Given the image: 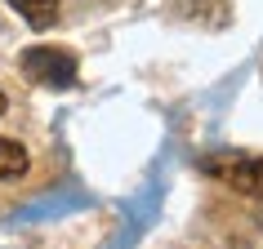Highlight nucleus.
<instances>
[{
	"label": "nucleus",
	"instance_id": "1",
	"mask_svg": "<svg viewBox=\"0 0 263 249\" xmlns=\"http://www.w3.org/2000/svg\"><path fill=\"white\" fill-rule=\"evenodd\" d=\"M23 76L36 85H49V89H67L76 80V54L54 49V45H31L23 49Z\"/></svg>",
	"mask_w": 263,
	"mask_h": 249
},
{
	"label": "nucleus",
	"instance_id": "2",
	"mask_svg": "<svg viewBox=\"0 0 263 249\" xmlns=\"http://www.w3.org/2000/svg\"><path fill=\"white\" fill-rule=\"evenodd\" d=\"M205 174L223 178L241 196H263V160H250V156H210Z\"/></svg>",
	"mask_w": 263,
	"mask_h": 249
},
{
	"label": "nucleus",
	"instance_id": "3",
	"mask_svg": "<svg viewBox=\"0 0 263 249\" xmlns=\"http://www.w3.org/2000/svg\"><path fill=\"white\" fill-rule=\"evenodd\" d=\"M18 9V18L27 23V27H36V31H45V27H54L58 23V0H9Z\"/></svg>",
	"mask_w": 263,
	"mask_h": 249
},
{
	"label": "nucleus",
	"instance_id": "4",
	"mask_svg": "<svg viewBox=\"0 0 263 249\" xmlns=\"http://www.w3.org/2000/svg\"><path fill=\"white\" fill-rule=\"evenodd\" d=\"M27 165H31V156H27V147H23V142L0 138V182L23 178V174H27Z\"/></svg>",
	"mask_w": 263,
	"mask_h": 249
},
{
	"label": "nucleus",
	"instance_id": "5",
	"mask_svg": "<svg viewBox=\"0 0 263 249\" xmlns=\"http://www.w3.org/2000/svg\"><path fill=\"white\" fill-rule=\"evenodd\" d=\"M5 107H9V102H5V94H0V116H5Z\"/></svg>",
	"mask_w": 263,
	"mask_h": 249
}]
</instances>
